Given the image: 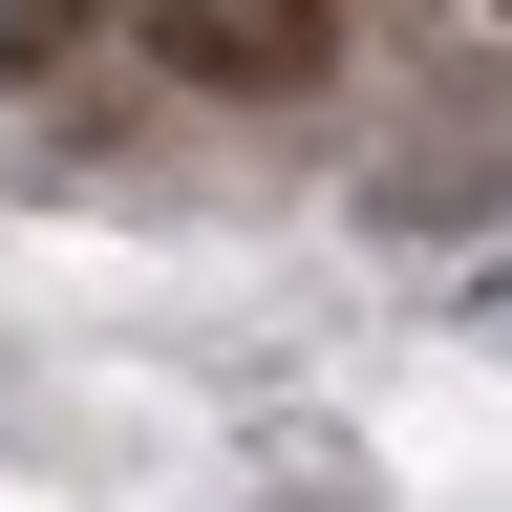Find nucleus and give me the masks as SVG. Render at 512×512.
Returning <instances> with one entry per match:
<instances>
[{"label":"nucleus","instance_id":"nucleus-3","mask_svg":"<svg viewBox=\"0 0 512 512\" xmlns=\"http://www.w3.org/2000/svg\"><path fill=\"white\" fill-rule=\"evenodd\" d=\"M491 22H512V0H491Z\"/></svg>","mask_w":512,"mask_h":512},{"label":"nucleus","instance_id":"nucleus-2","mask_svg":"<svg viewBox=\"0 0 512 512\" xmlns=\"http://www.w3.org/2000/svg\"><path fill=\"white\" fill-rule=\"evenodd\" d=\"M107 22H128V0H0V86H64Z\"/></svg>","mask_w":512,"mask_h":512},{"label":"nucleus","instance_id":"nucleus-1","mask_svg":"<svg viewBox=\"0 0 512 512\" xmlns=\"http://www.w3.org/2000/svg\"><path fill=\"white\" fill-rule=\"evenodd\" d=\"M150 64L192 107H299L342 86V0H150Z\"/></svg>","mask_w":512,"mask_h":512}]
</instances>
